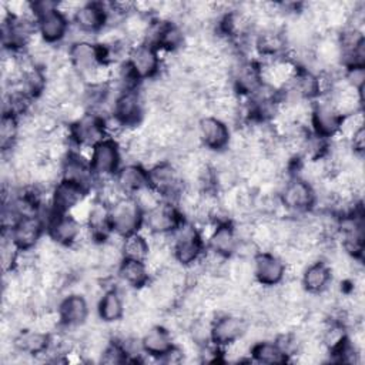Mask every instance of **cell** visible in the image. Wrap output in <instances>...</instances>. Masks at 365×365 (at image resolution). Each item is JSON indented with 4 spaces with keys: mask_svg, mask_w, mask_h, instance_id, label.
Returning <instances> with one entry per match:
<instances>
[{
    "mask_svg": "<svg viewBox=\"0 0 365 365\" xmlns=\"http://www.w3.org/2000/svg\"><path fill=\"white\" fill-rule=\"evenodd\" d=\"M30 7L36 20L37 34L44 43L50 46H58L68 37L71 20L60 9V3L40 0L30 1Z\"/></svg>",
    "mask_w": 365,
    "mask_h": 365,
    "instance_id": "6da1fadb",
    "label": "cell"
},
{
    "mask_svg": "<svg viewBox=\"0 0 365 365\" xmlns=\"http://www.w3.org/2000/svg\"><path fill=\"white\" fill-rule=\"evenodd\" d=\"M170 245L174 261L185 268L197 265L207 251L201 228L190 220H184L170 235Z\"/></svg>",
    "mask_w": 365,
    "mask_h": 365,
    "instance_id": "7a4b0ae2",
    "label": "cell"
},
{
    "mask_svg": "<svg viewBox=\"0 0 365 365\" xmlns=\"http://www.w3.org/2000/svg\"><path fill=\"white\" fill-rule=\"evenodd\" d=\"M279 204L285 215L302 217L315 210L317 191L315 187L297 174H288L277 191Z\"/></svg>",
    "mask_w": 365,
    "mask_h": 365,
    "instance_id": "3957f363",
    "label": "cell"
},
{
    "mask_svg": "<svg viewBox=\"0 0 365 365\" xmlns=\"http://www.w3.org/2000/svg\"><path fill=\"white\" fill-rule=\"evenodd\" d=\"M46 235L61 248L94 241L86 225L70 212H54L46 222Z\"/></svg>",
    "mask_w": 365,
    "mask_h": 365,
    "instance_id": "277c9868",
    "label": "cell"
},
{
    "mask_svg": "<svg viewBox=\"0 0 365 365\" xmlns=\"http://www.w3.org/2000/svg\"><path fill=\"white\" fill-rule=\"evenodd\" d=\"M147 103L141 91V86L137 88H128L117 91L111 104V115L124 128H138L143 125L147 114Z\"/></svg>",
    "mask_w": 365,
    "mask_h": 365,
    "instance_id": "5b68a950",
    "label": "cell"
},
{
    "mask_svg": "<svg viewBox=\"0 0 365 365\" xmlns=\"http://www.w3.org/2000/svg\"><path fill=\"white\" fill-rule=\"evenodd\" d=\"M161 54L163 53L157 47L145 41L135 43L130 47L125 63L140 84L160 77L161 70L164 68Z\"/></svg>",
    "mask_w": 365,
    "mask_h": 365,
    "instance_id": "8992f818",
    "label": "cell"
},
{
    "mask_svg": "<svg viewBox=\"0 0 365 365\" xmlns=\"http://www.w3.org/2000/svg\"><path fill=\"white\" fill-rule=\"evenodd\" d=\"M148 170V185L155 190L164 200L177 201L182 191L187 188L178 167L171 160H161L150 164Z\"/></svg>",
    "mask_w": 365,
    "mask_h": 365,
    "instance_id": "52a82bcc",
    "label": "cell"
},
{
    "mask_svg": "<svg viewBox=\"0 0 365 365\" xmlns=\"http://www.w3.org/2000/svg\"><path fill=\"white\" fill-rule=\"evenodd\" d=\"M123 148L114 138H104L88 150V163L97 181L114 178L123 165Z\"/></svg>",
    "mask_w": 365,
    "mask_h": 365,
    "instance_id": "ba28073f",
    "label": "cell"
},
{
    "mask_svg": "<svg viewBox=\"0 0 365 365\" xmlns=\"http://www.w3.org/2000/svg\"><path fill=\"white\" fill-rule=\"evenodd\" d=\"M107 117H103L93 111H86L74 123L68 124L70 141L73 148L90 150L97 143L108 138Z\"/></svg>",
    "mask_w": 365,
    "mask_h": 365,
    "instance_id": "9c48e42d",
    "label": "cell"
},
{
    "mask_svg": "<svg viewBox=\"0 0 365 365\" xmlns=\"http://www.w3.org/2000/svg\"><path fill=\"white\" fill-rule=\"evenodd\" d=\"M250 321L238 312H220L211 319L210 342L225 349L247 335Z\"/></svg>",
    "mask_w": 365,
    "mask_h": 365,
    "instance_id": "30bf717a",
    "label": "cell"
},
{
    "mask_svg": "<svg viewBox=\"0 0 365 365\" xmlns=\"http://www.w3.org/2000/svg\"><path fill=\"white\" fill-rule=\"evenodd\" d=\"M342 120L344 117L328 97H321L311 103L308 128L318 137L328 141L335 140L339 135Z\"/></svg>",
    "mask_w": 365,
    "mask_h": 365,
    "instance_id": "8fae6325",
    "label": "cell"
},
{
    "mask_svg": "<svg viewBox=\"0 0 365 365\" xmlns=\"http://www.w3.org/2000/svg\"><path fill=\"white\" fill-rule=\"evenodd\" d=\"M110 222L113 235L124 238L143 230L144 211L134 197L124 195L110 207Z\"/></svg>",
    "mask_w": 365,
    "mask_h": 365,
    "instance_id": "7c38bea8",
    "label": "cell"
},
{
    "mask_svg": "<svg viewBox=\"0 0 365 365\" xmlns=\"http://www.w3.org/2000/svg\"><path fill=\"white\" fill-rule=\"evenodd\" d=\"M252 274L258 287L277 288L287 279L288 268L275 251L259 250L252 257Z\"/></svg>",
    "mask_w": 365,
    "mask_h": 365,
    "instance_id": "4fadbf2b",
    "label": "cell"
},
{
    "mask_svg": "<svg viewBox=\"0 0 365 365\" xmlns=\"http://www.w3.org/2000/svg\"><path fill=\"white\" fill-rule=\"evenodd\" d=\"M195 133L202 148L210 153H224L228 148L232 130L222 118L214 114H204L197 118Z\"/></svg>",
    "mask_w": 365,
    "mask_h": 365,
    "instance_id": "5bb4252c",
    "label": "cell"
},
{
    "mask_svg": "<svg viewBox=\"0 0 365 365\" xmlns=\"http://www.w3.org/2000/svg\"><path fill=\"white\" fill-rule=\"evenodd\" d=\"M56 312L60 321V328L73 331L83 328L90 317L91 308L88 298L80 291H68L60 297L56 305Z\"/></svg>",
    "mask_w": 365,
    "mask_h": 365,
    "instance_id": "9a60e30c",
    "label": "cell"
},
{
    "mask_svg": "<svg viewBox=\"0 0 365 365\" xmlns=\"http://www.w3.org/2000/svg\"><path fill=\"white\" fill-rule=\"evenodd\" d=\"M185 220L177 202L163 200L157 207L144 212L143 228L148 235H171Z\"/></svg>",
    "mask_w": 365,
    "mask_h": 365,
    "instance_id": "2e32d148",
    "label": "cell"
},
{
    "mask_svg": "<svg viewBox=\"0 0 365 365\" xmlns=\"http://www.w3.org/2000/svg\"><path fill=\"white\" fill-rule=\"evenodd\" d=\"M71 26L83 36H98L108 24L107 3L84 1L73 11Z\"/></svg>",
    "mask_w": 365,
    "mask_h": 365,
    "instance_id": "e0dca14e",
    "label": "cell"
},
{
    "mask_svg": "<svg viewBox=\"0 0 365 365\" xmlns=\"http://www.w3.org/2000/svg\"><path fill=\"white\" fill-rule=\"evenodd\" d=\"M6 232L13 244L21 251H34L41 240L46 237V222L38 214L23 215L13 225L10 231Z\"/></svg>",
    "mask_w": 365,
    "mask_h": 365,
    "instance_id": "ac0fdd59",
    "label": "cell"
},
{
    "mask_svg": "<svg viewBox=\"0 0 365 365\" xmlns=\"http://www.w3.org/2000/svg\"><path fill=\"white\" fill-rule=\"evenodd\" d=\"M61 178L71 181L90 192L94 191L97 185V178L91 171L88 157H86L80 150L71 148V151L60 163Z\"/></svg>",
    "mask_w": 365,
    "mask_h": 365,
    "instance_id": "d6986e66",
    "label": "cell"
},
{
    "mask_svg": "<svg viewBox=\"0 0 365 365\" xmlns=\"http://www.w3.org/2000/svg\"><path fill=\"white\" fill-rule=\"evenodd\" d=\"M51 345V334L41 331L33 325L20 328L11 336V346L17 355L38 358L46 356Z\"/></svg>",
    "mask_w": 365,
    "mask_h": 365,
    "instance_id": "ffe728a7",
    "label": "cell"
},
{
    "mask_svg": "<svg viewBox=\"0 0 365 365\" xmlns=\"http://www.w3.org/2000/svg\"><path fill=\"white\" fill-rule=\"evenodd\" d=\"M96 312L98 319L106 325L121 322L127 315V302L123 288L114 284L104 287L97 298Z\"/></svg>",
    "mask_w": 365,
    "mask_h": 365,
    "instance_id": "44dd1931",
    "label": "cell"
},
{
    "mask_svg": "<svg viewBox=\"0 0 365 365\" xmlns=\"http://www.w3.org/2000/svg\"><path fill=\"white\" fill-rule=\"evenodd\" d=\"M238 244L240 237L232 220H225L212 224L210 234L205 235L207 250L225 259H230L235 255Z\"/></svg>",
    "mask_w": 365,
    "mask_h": 365,
    "instance_id": "7402d4cb",
    "label": "cell"
},
{
    "mask_svg": "<svg viewBox=\"0 0 365 365\" xmlns=\"http://www.w3.org/2000/svg\"><path fill=\"white\" fill-rule=\"evenodd\" d=\"M91 192L71 181L60 178L48 194V202L54 212H71L80 202H83Z\"/></svg>",
    "mask_w": 365,
    "mask_h": 365,
    "instance_id": "603a6c76",
    "label": "cell"
},
{
    "mask_svg": "<svg viewBox=\"0 0 365 365\" xmlns=\"http://www.w3.org/2000/svg\"><path fill=\"white\" fill-rule=\"evenodd\" d=\"M299 282L308 295H319L332 287V269L324 258H317L302 268Z\"/></svg>",
    "mask_w": 365,
    "mask_h": 365,
    "instance_id": "cb8c5ba5",
    "label": "cell"
},
{
    "mask_svg": "<svg viewBox=\"0 0 365 365\" xmlns=\"http://www.w3.org/2000/svg\"><path fill=\"white\" fill-rule=\"evenodd\" d=\"M140 342L144 355L157 361L175 344V338L165 324L155 322L140 335Z\"/></svg>",
    "mask_w": 365,
    "mask_h": 365,
    "instance_id": "d4e9b609",
    "label": "cell"
},
{
    "mask_svg": "<svg viewBox=\"0 0 365 365\" xmlns=\"http://www.w3.org/2000/svg\"><path fill=\"white\" fill-rule=\"evenodd\" d=\"M114 277L124 288L138 291L150 284L153 274L145 261L123 258Z\"/></svg>",
    "mask_w": 365,
    "mask_h": 365,
    "instance_id": "484cf974",
    "label": "cell"
},
{
    "mask_svg": "<svg viewBox=\"0 0 365 365\" xmlns=\"http://www.w3.org/2000/svg\"><path fill=\"white\" fill-rule=\"evenodd\" d=\"M114 181L125 195H134L148 187V170L141 163L127 161L118 168Z\"/></svg>",
    "mask_w": 365,
    "mask_h": 365,
    "instance_id": "4316f807",
    "label": "cell"
},
{
    "mask_svg": "<svg viewBox=\"0 0 365 365\" xmlns=\"http://www.w3.org/2000/svg\"><path fill=\"white\" fill-rule=\"evenodd\" d=\"M84 225L96 242H103L110 238L113 235L110 222V207L93 195V202Z\"/></svg>",
    "mask_w": 365,
    "mask_h": 365,
    "instance_id": "83f0119b",
    "label": "cell"
},
{
    "mask_svg": "<svg viewBox=\"0 0 365 365\" xmlns=\"http://www.w3.org/2000/svg\"><path fill=\"white\" fill-rule=\"evenodd\" d=\"M248 356L252 362L265 364V365H277L289 362L288 356L282 352L274 338H261L250 344Z\"/></svg>",
    "mask_w": 365,
    "mask_h": 365,
    "instance_id": "f1b7e54d",
    "label": "cell"
},
{
    "mask_svg": "<svg viewBox=\"0 0 365 365\" xmlns=\"http://www.w3.org/2000/svg\"><path fill=\"white\" fill-rule=\"evenodd\" d=\"M121 252L123 258L137 259V261H147L151 252V241L147 234L141 231L134 232L121 238Z\"/></svg>",
    "mask_w": 365,
    "mask_h": 365,
    "instance_id": "f546056e",
    "label": "cell"
},
{
    "mask_svg": "<svg viewBox=\"0 0 365 365\" xmlns=\"http://www.w3.org/2000/svg\"><path fill=\"white\" fill-rule=\"evenodd\" d=\"M21 138V130H20V118L3 113L0 120V148L3 154H9L14 150V147L19 144Z\"/></svg>",
    "mask_w": 365,
    "mask_h": 365,
    "instance_id": "4dcf8cb0",
    "label": "cell"
},
{
    "mask_svg": "<svg viewBox=\"0 0 365 365\" xmlns=\"http://www.w3.org/2000/svg\"><path fill=\"white\" fill-rule=\"evenodd\" d=\"M98 362L107 364V365H121L131 361L121 339H118L117 336H111L108 342L104 345V348L101 349Z\"/></svg>",
    "mask_w": 365,
    "mask_h": 365,
    "instance_id": "1f68e13d",
    "label": "cell"
},
{
    "mask_svg": "<svg viewBox=\"0 0 365 365\" xmlns=\"http://www.w3.org/2000/svg\"><path fill=\"white\" fill-rule=\"evenodd\" d=\"M185 355H187L185 349H184L181 345H178V344L175 342V344H174L164 355H161L157 361L161 362V364H170V365H173V364H181V362L185 361Z\"/></svg>",
    "mask_w": 365,
    "mask_h": 365,
    "instance_id": "d6a6232c",
    "label": "cell"
}]
</instances>
